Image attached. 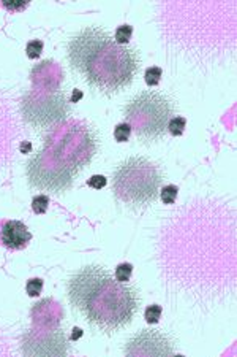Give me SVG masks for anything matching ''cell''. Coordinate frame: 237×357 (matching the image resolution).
Instances as JSON below:
<instances>
[{
    "instance_id": "obj_1",
    "label": "cell",
    "mask_w": 237,
    "mask_h": 357,
    "mask_svg": "<svg viewBox=\"0 0 237 357\" xmlns=\"http://www.w3.org/2000/svg\"><path fill=\"white\" fill-rule=\"evenodd\" d=\"M67 292L73 308L103 334H114L132 324L141 303L136 287L118 282L100 265H85L73 273Z\"/></svg>"
},
{
    "instance_id": "obj_2",
    "label": "cell",
    "mask_w": 237,
    "mask_h": 357,
    "mask_svg": "<svg viewBox=\"0 0 237 357\" xmlns=\"http://www.w3.org/2000/svg\"><path fill=\"white\" fill-rule=\"evenodd\" d=\"M68 60L85 83L102 94H116L132 86L139 70L135 48L117 45L102 27H85L68 41Z\"/></svg>"
},
{
    "instance_id": "obj_3",
    "label": "cell",
    "mask_w": 237,
    "mask_h": 357,
    "mask_svg": "<svg viewBox=\"0 0 237 357\" xmlns=\"http://www.w3.org/2000/svg\"><path fill=\"white\" fill-rule=\"evenodd\" d=\"M163 171L146 157H130L112 171V194L117 202L138 210L160 197Z\"/></svg>"
},
{
    "instance_id": "obj_4",
    "label": "cell",
    "mask_w": 237,
    "mask_h": 357,
    "mask_svg": "<svg viewBox=\"0 0 237 357\" xmlns=\"http://www.w3.org/2000/svg\"><path fill=\"white\" fill-rule=\"evenodd\" d=\"M176 105L160 92L142 91L123 108L125 122L142 143H153L168 133V124L174 118Z\"/></svg>"
},
{
    "instance_id": "obj_5",
    "label": "cell",
    "mask_w": 237,
    "mask_h": 357,
    "mask_svg": "<svg viewBox=\"0 0 237 357\" xmlns=\"http://www.w3.org/2000/svg\"><path fill=\"white\" fill-rule=\"evenodd\" d=\"M43 150L78 175L97 154L98 138L87 122L68 121L46 135Z\"/></svg>"
},
{
    "instance_id": "obj_6",
    "label": "cell",
    "mask_w": 237,
    "mask_h": 357,
    "mask_svg": "<svg viewBox=\"0 0 237 357\" xmlns=\"http://www.w3.org/2000/svg\"><path fill=\"white\" fill-rule=\"evenodd\" d=\"M70 98L65 92L32 89L21 98L22 119L35 127H49L64 121L70 113Z\"/></svg>"
},
{
    "instance_id": "obj_7",
    "label": "cell",
    "mask_w": 237,
    "mask_h": 357,
    "mask_svg": "<svg viewBox=\"0 0 237 357\" xmlns=\"http://www.w3.org/2000/svg\"><path fill=\"white\" fill-rule=\"evenodd\" d=\"M26 173L29 184L32 188L54 194H62L70 190L74 176H76L73 170L65 167L59 161H55L45 150L38 151L30 157Z\"/></svg>"
},
{
    "instance_id": "obj_8",
    "label": "cell",
    "mask_w": 237,
    "mask_h": 357,
    "mask_svg": "<svg viewBox=\"0 0 237 357\" xmlns=\"http://www.w3.org/2000/svg\"><path fill=\"white\" fill-rule=\"evenodd\" d=\"M19 344L22 357H67L70 351V340L60 327H32L21 335Z\"/></svg>"
},
{
    "instance_id": "obj_9",
    "label": "cell",
    "mask_w": 237,
    "mask_h": 357,
    "mask_svg": "<svg viewBox=\"0 0 237 357\" xmlns=\"http://www.w3.org/2000/svg\"><path fill=\"white\" fill-rule=\"evenodd\" d=\"M176 343L160 329H142L125 344V357H171Z\"/></svg>"
},
{
    "instance_id": "obj_10",
    "label": "cell",
    "mask_w": 237,
    "mask_h": 357,
    "mask_svg": "<svg viewBox=\"0 0 237 357\" xmlns=\"http://www.w3.org/2000/svg\"><path fill=\"white\" fill-rule=\"evenodd\" d=\"M34 89L45 92L60 91V84L64 81V70L54 60H43L41 64L34 67L30 72Z\"/></svg>"
},
{
    "instance_id": "obj_11",
    "label": "cell",
    "mask_w": 237,
    "mask_h": 357,
    "mask_svg": "<svg viewBox=\"0 0 237 357\" xmlns=\"http://www.w3.org/2000/svg\"><path fill=\"white\" fill-rule=\"evenodd\" d=\"M34 319V327L38 329H59L60 321L64 318L60 305L52 299H43L41 301L34 305L30 311Z\"/></svg>"
},
{
    "instance_id": "obj_12",
    "label": "cell",
    "mask_w": 237,
    "mask_h": 357,
    "mask_svg": "<svg viewBox=\"0 0 237 357\" xmlns=\"http://www.w3.org/2000/svg\"><path fill=\"white\" fill-rule=\"evenodd\" d=\"M32 240V233L21 221H7L0 230V242L8 249H24Z\"/></svg>"
},
{
    "instance_id": "obj_13",
    "label": "cell",
    "mask_w": 237,
    "mask_h": 357,
    "mask_svg": "<svg viewBox=\"0 0 237 357\" xmlns=\"http://www.w3.org/2000/svg\"><path fill=\"white\" fill-rule=\"evenodd\" d=\"M133 35V27L130 24H123V26H118L116 30V43L117 45L127 46V43L132 40Z\"/></svg>"
},
{
    "instance_id": "obj_14",
    "label": "cell",
    "mask_w": 237,
    "mask_h": 357,
    "mask_svg": "<svg viewBox=\"0 0 237 357\" xmlns=\"http://www.w3.org/2000/svg\"><path fill=\"white\" fill-rule=\"evenodd\" d=\"M177 194H179V188L174 186V184H168V186L161 188L160 199L163 200L165 205H172V203L176 202V199H177Z\"/></svg>"
},
{
    "instance_id": "obj_15",
    "label": "cell",
    "mask_w": 237,
    "mask_h": 357,
    "mask_svg": "<svg viewBox=\"0 0 237 357\" xmlns=\"http://www.w3.org/2000/svg\"><path fill=\"white\" fill-rule=\"evenodd\" d=\"M185 126H186V119L184 116H174L169 121V124H168V132L174 135V137H179V135L184 133Z\"/></svg>"
},
{
    "instance_id": "obj_16",
    "label": "cell",
    "mask_w": 237,
    "mask_h": 357,
    "mask_svg": "<svg viewBox=\"0 0 237 357\" xmlns=\"http://www.w3.org/2000/svg\"><path fill=\"white\" fill-rule=\"evenodd\" d=\"M132 273H133L132 263H128V262L118 263L117 268H116V280L118 282H128L130 278H132Z\"/></svg>"
},
{
    "instance_id": "obj_17",
    "label": "cell",
    "mask_w": 237,
    "mask_h": 357,
    "mask_svg": "<svg viewBox=\"0 0 237 357\" xmlns=\"http://www.w3.org/2000/svg\"><path fill=\"white\" fill-rule=\"evenodd\" d=\"M161 76H163V70L160 69V67L153 65V67H149L144 73V78H146V83L149 86H157L160 83Z\"/></svg>"
},
{
    "instance_id": "obj_18",
    "label": "cell",
    "mask_w": 237,
    "mask_h": 357,
    "mask_svg": "<svg viewBox=\"0 0 237 357\" xmlns=\"http://www.w3.org/2000/svg\"><path fill=\"white\" fill-rule=\"evenodd\" d=\"M161 313H163V308H161L160 305H151V306H147L146 311H144V318H146V321L149 324H157L160 321V318H161Z\"/></svg>"
},
{
    "instance_id": "obj_19",
    "label": "cell",
    "mask_w": 237,
    "mask_h": 357,
    "mask_svg": "<svg viewBox=\"0 0 237 357\" xmlns=\"http://www.w3.org/2000/svg\"><path fill=\"white\" fill-rule=\"evenodd\" d=\"M49 207V197L48 195H35L32 200V210L36 214H43L48 211Z\"/></svg>"
},
{
    "instance_id": "obj_20",
    "label": "cell",
    "mask_w": 237,
    "mask_h": 357,
    "mask_svg": "<svg viewBox=\"0 0 237 357\" xmlns=\"http://www.w3.org/2000/svg\"><path fill=\"white\" fill-rule=\"evenodd\" d=\"M130 135H132V129L127 124V122H120V124H117L116 129H114V137L117 141H120V143H125L128 141Z\"/></svg>"
},
{
    "instance_id": "obj_21",
    "label": "cell",
    "mask_w": 237,
    "mask_h": 357,
    "mask_svg": "<svg viewBox=\"0 0 237 357\" xmlns=\"http://www.w3.org/2000/svg\"><path fill=\"white\" fill-rule=\"evenodd\" d=\"M29 0H3L2 5L5 10L11 11V13H16V11H22L29 7Z\"/></svg>"
},
{
    "instance_id": "obj_22",
    "label": "cell",
    "mask_w": 237,
    "mask_h": 357,
    "mask_svg": "<svg viewBox=\"0 0 237 357\" xmlns=\"http://www.w3.org/2000/svg\"><path fill=\"white\" fill-rule=\"evenodd\" d=\"M43 41L41 40H32V41H29L27 43V46H26V53H27V56L30 59H38L41 56V53H43Z\"/></svg>"
},
{
    "instance_id": "obj_23",
    "label": "cell",
    "mask_w": 237,
    "mask_h": 357,
    "mask_svg": "<svg viewBox=\"0 0 237 357\" xmlns=\"http://www.w3.org/2000/svg\"><path fill=\"white\" fill-rule=\"evenodd\" d=\"M26 291L30 297H38L43 291V280L41 278H32L27 281L26 284Z\"/></svg>"
},
{
    "instance_id": "obj_24",
    "label": "cell",
    "mask_w": 237,
    "mask_h": 357,
    "mask_svg": "<svg viewBox=\"0 0 237 357\" xmlns=\"http://www.w3.org/2000/svg\"><path fill=\"white\" fill-rule=\"evenodd\" d=\"M106 178L103 176V175H93L89 181H87V186H90V188H93V189H102V188H104L106 186Z\"/></svg>"
},
{
    "instance_id": "obj_25",
    "label": "cell",
    "mask_w": 237,
    "mask_h": 357,
    "mask_svg": "<svg viewBox=\"0 0 237 357\" xmlns=\"http://www.w3.org/2000/svg\"><path fill=\"white\" fill-rule=\"evenodd\" d=\"M19 150H21L22 154H29V152L32 151V143H30V141H22Z\"/></svg>"
},
{
    "instance_id": "obj_26",
    "label": "cell",
    "mask_w": 237,
    "mask_h": 357,
    "mask_svg": "<svg viewBox=\"0 0 237 357\" xmlns=\"http://www.w3.org/2000/svg\"><path fill=\"white\" fill-rule=\"evenodd\" d=\"M83 97V92H81L79 89H74V92H73V95H71V98H70V102L71 103H74V102H78L79 98Z\"/></svg>"
},
{
    "instance_id": "obj_27",
    "label": "cell",
    "mask_w": 237,
    "mask_h": 357,
    "mask_svg": "<svg viewBox=\"0 0 237 357\" xmlns=\"http://www.w3.org/2000/svg\"><path fill=\"white\" fill-rule=\"evenodd\" d=\"M81 335H83V330L74 327V329H73V335H71V340H78V338H79Z\"/></svg>"
},
{
    "instance_id": "obj_28",
    "label": "cell",
    "mask_w": 237,
    "mask_h": 357,
    "mask_svg": "<svg viewBox=\"0 0 237 357\" xmlns=\"http://www.w3.org/2000/svg\"><path fill=\"white\" fill-rule=\"evenodd\" d=\"M171 357H185L184 354H172Z\"/></svg>"
}]
</instances>
